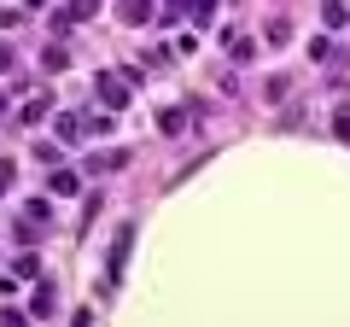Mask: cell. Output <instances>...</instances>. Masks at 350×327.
<instances>
[{
	"instance_id": "cell-11",
	"label": "cell",
	"mask_w": 350,
	"mask_h": 327,
	"mask_svg": "<svg viewBox=\"0 0 350 327\" xmlns=\"http://www.w3.org/2000/svg\"><path fill=\"white\" fill-rule=\"evenodd\" d=\"M123 158H129V152H100V158L88 164V170H117V164H123Z\"/></svg>"
},
{
	"instance_id": "cell-14",
	"label": "cell",
	"mask_w": 350,
	"mask_h": 327,
	"mask_svg": "<svg viewBox=\"0 0 350 327\" xmlns=\"http://www.w3.org/2000/svg\"><path fill=\"white\" fill-rule=\"evenodd\" d=\"M6 181H12V164H0V193H6Z\"/></svg>"
},
{
	"instance_id": "cell-3",
	"label": "cell",
	"mask_w": 350,
	"mask_h": 327,
	"mask_svg": "<svg viewBox=\"0 0 350 327\" xmlns=\"http://www.w3.org/2000/svg\"><path fill=\"white\" fill-rule=\"evenodd\" d=\"M117 18L123 24H146V18H158V6L152 0H117Z\"/></svg>"
},
{
	"instance_id": "cell-7",
	"label": "cell",
	"mask_w": 350,
	"mask_h": 327,
	"mask_svg": "<svg viewBox=\"0 0 350 327\" xmlns=\"http://www.w3.org/2000/svg\"><path fill=\"white\" fill-rule=\"evenodd\" d=\"M53 193H82V176H70V170H59V176H53Z\"/></svg>"
},
{
	"instance_id": "cell-15",
	"label": "cell",
	"mask_w": 350,
	"mask_h": 327,
	"mask_svg": "<svg viewBox=\"0 0 350 327\" xmlns=\"http://www.w3.org/2000/svg\"><path fill=\"white\" fill-rule=\"evenodd\" d=\"M0 112H6V100H0Z\"/></svg>"
},
{
	"instance_id": "cell-13",
	"label": "cell",
	"mask_w": 350,
	"mask_h": 327,
	"mask_svg": "<svg viewBox=\"0 0 350 327\" xmlns=\"http://www.w3.org/2000/svg\"><path fill=\"white\" fill-rule=\"evenodd\" d=\"M12 64H18V59H12V47H0V76L12 70Z\"/></svg>"
},
{
	"instance_id": "cell-6",
	"label": "cell",
	"mask_w": 350,
	"mask_h": 327,
	"mask_svg": "<svg viewBox=\"0 0 350 327\" xmlns=\"http://www.w3.org/2000/svg\"><path fill=\"white\" fill-rule=\"evenodd\" d=\"M82 18H94V0H70L64 6V24H82Z\"/></svg>"
},
{
	"instance_id": "cell-12",
	"label": "cell",
	"mask_w": 350,
	"mask_h": 327,
	"mask_svg": "<svg viewBox=\"0 0 350 327\" xmlns=\"http://www.w3.org/2000/svg\"><path fill=\"white\" fill-rule=\"evenodd\" d=\"M333 129H338V135L350 140V105H338V117H333Z\"/></svg>"
},
{
	"instance_id": "cell-10",
	"label": "cell",
	"mask_w": 350,
	"mask_h": 327,
	"mask_svg": "<svg viewBox=\"0 0 350 327\" xmlns=\"http://www.w3.org/2000/svg\"><path fill=\"white\" fill-rule=\"evenodd\" d=\"M187 12L199 18V24H211V18H216V0H187Z\"/></svg>"
},
{
	"instance_id": "cell-8",
	"label": "cell",
	"mask_w": 350,
	"mask_h": 327,
	"mask_svg": "<svg viewBox=\"0 0 350 327\" xmlns=\"http://www.w3.org/2000/svg\"><path fill=\"white\" fill-rule=\"evenodd\" d=\"M53 304H59V298H53V287H36V304H29V310H36V315H53Z\"/></svg>"
},
{
	"instance_id": "cell-4",
	"label": "cell",
	"mask_w": 350,
	"mask_h": 327,
	"mask_svg": "<svg viewBox=\"0 0 350 327\" xmlns=\"http://www.w3.org/2000/svg\"><path fill=\"white\" fill-rule=\"evenodd\" d=\"M82 129H88V117H76V112H64V117H59V140H76Z\"/></svg>"
},
{
	"instance_id": "cell-9",
	"label": "cell",
	"mask_w": 350,
	"mask_h": 327,
	"mask_svg": "<svg viewBox=\"0 0 350 327\" xmlns=\"http://www.w3.org/2000/svg\"><path fill=\"white\" fill-rule=\"evenodd\" d=\"M158 123H163V135H181V129H187V112H163Z\"/></svg>"
},
{
	"instance_id": "cell-5",
	"label": "cell",
	"mask_w": 350,
	"mask_h": 327,
	"mask_svg": "<svg viewBox=\"0 0 350 327\" xmlns=\"http://www.w3.org/2000/svg\"><path fill=\"white\" fill-rule=\"evenodd\" d=\"M47 112H53V100H47V94H41V88H36V100L24 105V117H29V123H41V117H47Z\"/></svg>"
},
{
	"instance_id": "cell-1",
	"label": "cell",
	"mask_w": 350,
	"mask_h": 327,
	"mask_svg": "<svg viewBox=\"0 0 350 327\" xmlns=\"http://www.w3.org/2000/svg\"><path fill=\"white\" fill-rule=\"evenodd\" d=\"M135 88H140V70H100V100L111 105V112H123Z\"/></svg>"
},
{
	"instance_id": "cell-2",
	"label": "cell",
	"mask_w": 350,
	"mask_h": 327,
	"mask_svg": "<svg viewBox=\"0 0 350 327\" xmlns=\"http://www.w3.org/2000/svg\"><path fill=\"white\" fill-rule=\"evenodd\" d=\"M129 246H135V228H123V234L111 239V257H105V292L117 287V275H123V263H129Z\"/></svg>"
}]
</instances>
